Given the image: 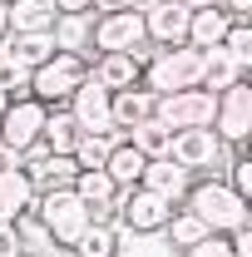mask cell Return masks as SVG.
Instances as JSON below:
<instances>
[{"label": "cell", "instance_id": "1", "mask_svg": "<svg viewBox=\"0 0 252 257\" xmlns=\"http://www.w3.org/2000/svg\"><path fill=\"white\" fill-rule=\"evenodd\" d=\"M183 198H188V213L208 227V232H218V237H227L232 227L247 223V203L227 188L218 173H213V178H203V183H188Z\"/></svg>", "mask_w": 252, "mask_h": 257}, {"label": "cell", "instance_id": "2", "mask_svg": "<svg viewBox=\"0 0 252 257\" xmlns=\"http://www.w3.org/2000/svg\"><path fill=\"white\" fill-rule=\"evenodd\" d=\"M203 79V50L193 45H173V50H154V60L144 64L139 84L149 94H173V89H198Z\"/></svg>", "mask_w": 252, "mask_h": 257}, {"label": "cell", "instance_id": "3", "mask_svg": "<svg viewBox=\"0 0 252 257\" xmlns=\"http://www.w3.org/2000/svg\"><path fill=\"white\" fill-rule=\"evenodd\" d=\"M84 79H89V60H84V55H69V50H55L40 69H30V99H40V104L55 109V104H64Z\"/></svg>", "mask_w": 252, "mask_h": 257}, {"label": "cell", "instance_id": "4", "mask_svg": "<svg viewBox=\"0 0 252 257\" xmlns=\"http://www.w3.org/2000/svg\"><path fill=\"white\" fill-rule=\"evenodd\" d=\"M35 218H40V227H45L55 242L74 247V237L89 227V208L79 203V193H74V188H50V193L35 198Z\"/></svg>", "mask_w": 252, "mask_h": 257}, {"label": "cell", "instance_id": "5", "mask_svg": "<svg viewBox=\"0 0 252 257\" xmlns=\"http://www.w3.org/2000/svg\"><path fill=\"white\" fill-rule=\"evenodd\" d=\"M213 134H218L232 154H242V149H247V134H252V84H247V79L227 84V89L218 94V109H213Z\"/></svg>", "mask_w": 252, "mask_h": 257}, {"label": "cell", "instance_id": "6", "mask_svg": "<svg viewBox=\"0 0 252 257\" xmlns=\"http://www.w3.org/2000/svg\"><path fill=\"white\" fill-rule=\"evenodd\" d=\"M168 159L183 163L188 173H218V168H227V159H232V149L222 144L213 128H178L173 134V144H168Z\"/></svg>", "mask_w": 252, "mask_h": 257}, {"label": "cell", "instance_id": "7", "mask_svg": "<svg viewBox=\"0 0 252 257\" xmlns=\"http://www.w3.org/2000/svg\"><path fill=\"white\" fill-rule=\"evenodd\" d=\"M213 109H218V94L213 89H173V94H158L154 114L173 128H213Z\"/></svg>", "mask_w": 252, "mask_h": 257}, {"label": "cell", "instance_id": "8", "mask_svg": "<svg viewBox=\"0 0 252 257\" xmlns=\"http://www.w3.org/2000/svg\"><path fill=\"white\" fill-rule=\"evenodd\" d=\"M139 45H149L144 40V15H134V10L94 15V25H89V50L94 55H134Z\"/></svg>", "mask_w": 252, "mask_h": 257}, {"label": "cell", "instance_id": "9", "mask_svg": "<svg viewBox=\"0 0 252 257\" xmlns=\"http://www.w3.org/2000/svg\"><path fill=\"white\" fill-rule=\"evenodd\" d=\"M45 114H50V104H40V99H10L5 104V114H0V144L5 149H15V154H25L40 144V134H45Z\"/></svg>", "mask_w": 252, "mask_h": 257}, {"label": "cell", "instance_id": "10", "mask_svg": "<svg viewBox=\"0 0 252 257\" xmlns=\"http://www.w3.org/2000/svg\"><path fill=\"white\" fill-rule=\"evenodd\" d=\"M168 218H173V203L163 193H149V188L119 193V227H129V232H163Z\"/></svg>", "mask_w": 252, "mask_h": 257}, {"label": "cell", "instance_id": "11", "mask_svg": "<svg viewBox=\"0 0 252 257\" xmlns=\"http://www.w3.org/2000/svg\"><path fill=\"white\" fill-rule=\"evenodd\" d=\"M109 89L99 84V79H84L74 94L64 99V109L74 114V124L84 128V134H114V114H109Z\"/></svg>", "mask_w": 252, "mask_h": 257}, {"label": "cell", "instance_id": "12", "mask_svg": "<svg viewBox=\"0 0 252 257\" xmlns=\"http://www.w3.org/2000/svg\"><path fill=\"white\" fill-rule=\"evenodd\" d=\"M188 15L178 0H158L154 10H144V40L154 50H173V45H188Z\"/></svg>", "mask_w": 252, "mask_h": 257}, {"label": "cell", "instance_id": "13", "mask_svg": "<svg viewBox=\"0 0 252 257\" xmlns=\"http://www.w3.org/2000/svg\"><path fill=\"white\" fill-rule=\"evenodd\" d=\"M188 183H193V173L183 168V163H173L168 154H163V159H149V163H144V173H139V188L163 193L168 203H178V198L188 193Z\"/></svg>", "mask_w": 252, "mask_h": 257}, {"label": "cell", "instance_id": "14", "mask_svg": "<svg viewBox=\"0 0 252 257\" xmlns=\"http://www.w3.org/2000/svg\"><path fill=\"white\" fill-rule=\"evenodd\" d=\"M35 183L25 178V168L15 173H0V223H20L25 213H35Z\"/></svg>", "mask_w": 252, "mask_h": 257}, {"label": "cell", "instance_id": "15", "mask_svg": "<svg viewBox=\"0 0 252 257\" xmlns=\"http://www.w3.org/2000/svg\"><path fill=\"white\" fill-rule=\"evenodd\" d=\"M139 74H144V64L134 60V55H94V64H89V79H99L109 94L134 89V84H139Z\"/></svg>", "mask_w": 252, "mask_h": 257}, {"label": "cell", "instance_id": "16", "mask_svg": "<svg viewBox=\"0 0 252 257\" xmlns=\"http://www.w3.org/2000/svg\"><path fill=\"white\" fill-rule=\"evenodd\" d=\"M154 104L158 94H149L144 84H134V89H119V94L109 99V114H114V128H134V124H144V119H154Z\"/></svg>", "mask_w": 252, "mask_h": 257}, {"label": "cell", "instance_id": "17", "mask_svg": "<svg viewBox=\"0 0 252 257\" xmlns=\"http://www.w3.org/2000/svg\"><path fill=\"white\" fill-rule=\"evenodd\" d=\"M10 10V35H45L55 25V0H5Z\"/></svg>", "mask_w": 252, "mask_h": 257}, {"label": "cell", "instance_id": "18", "mask_svg": "<svg viewBox=\"0 0 252 257\" xmlns=\"http://www.w3.org/2000/svg\"><path fill=\"white\" fill-rule=\"evenodd\" d=\"M0 55H10V60L20 64V69H40V64L55 55V35H5L0 40Z\"/></svg>", "mask_w": 252, "mask_h": 257}, {"label": "cell", "instance_id": "19", "mask_svg": "<svg viewBox=\"0 0 252 257\" xmlns=\"http://www.w3.org/2000/svg\"><path fill=\"white\" fill-rule=\"evenodd\" d=\"M144 154L129 144V139H119L114 149H109V159H104V173H109V183L124 193V188H139V173H144Z\"/></svg>", "mask_w": 252, "mask_h": 257}, {"label": "cell", "instance_id": "20", "mask_svg": "<svg viewBox=\"0 0 252 257\" xmlns=\"http://www.w3.org/2000/svg\"><path fill=\"white\" fill-rule=\"evenodd\" d=\"M114 257H178V247L163 232H129L114 227Z\"/></svg>", "mask_w": 252, "mask_h": 257}, {"label": "cell", "instance_id": "21", "mask_svg": "<svg viewBox=\"0 0 252 257\" xmlns=\"http://www.w3.org/2000/svg\"><path fill=\"white\" fill-rule=\"evenodd\" d=\"M79 139H84V128L74 124V114H69L64 104H55V109L45 114V134H40V144H45L50 154H74Z\"/></svg>", "mask_w": 252, "mask_h": 257}, {"label": "cell", "instance_id": "22", "mask_svg": "<svg viewBox=\"0 0 252 257\" xmlns=\"http://www.w3.org/2000/svg\"><path fill=\"white\" fill-rule=\"evenodd\" d=\"M227 10L222 5H208V10H193L188 15V45L193 50H213V45H222V35H227Z\"/></svg>", "mask_w": 252, "mask_h": 257}, {"label": "cell", "instance_id": "23", "mask_svg": "<svg viewBox=\"0 0 252 257\" xmlns=\"http://www.w3.org/2000/svg\"><path fill=\"white\" fill-rule=\"evenodd\" d=\"M242 79V64L232 60L222 45H213V50H203V79H198V89H213V94H222L227 84H237Z\"/></svg>", "mask_w": 252, "mask_h": 257}, {"label": "cell", "instance_id": "24", "mask_svg": "<svg viewBox=\"0 0 252 257\" xmlns=\"http://www.w3.org/2000/svg\"><path fill=\"white\" fill-rule=\"evenodd\" d=\"M89 25H94V15H55V50H69V55H84L89 60Z\"/></svg>", "mask_w": 252, "mask_h": 257}, {"label": "cell", "instance_id": "25", "mask_svg": "<svg viewBox=\"0 0 252 257\" xmlns=\"http://www.w3.org/2000/svg\"><path fill=\"white\" fill-rule=\"evenodd\" d=\"M129 144H134V149H139V154H144V159H163V154H168V144H173V128L163 124V119H144V124H134L124 134Z\"/></svg>", "mask_w": 252, "mask_h": 257}, {"label": "cell", "instance_id": "26", "mask_svg": "<svg viewBox=\"0 0 252 257\" xmlns=\"http://www.w3.org/2000/svg\"><path fill=\"white\" fill-rule=\"evenodd\" d=\"M69 188L79 193V203H84V208H94V203H114V198H119V188L109 183V173H104V168H79Z\"/></svg>", "mask_w": 252, "mask_h": 257}, {"label": "cell", "instance_id": "27", "mask_svg": "<svg viewBox=\"0 0 252 257\" xmlns=\"http://www.w3.org/2000/svg\"><path fill=\"white\" fill-rule=\"evenodd\" d=\"M163 237H168V242L183 252V247H193V242H203V237H208V227L198 223L188 208H173V218L163 223Z\"/></svg>", "mask_w": 252, "mask_h": 257}, {"label": "cell", "instance_id": "28", "mask_svg": "<svg viewBox=\"0 0 252 257\" xmlns=\"http://www.w3.org/2000/svg\"><path fill=\"white\" fill-rule=\"evenodd\" d=\"M74 257H114V227L89 223L79 237H74Z\"/></svg>", "mask_w": 252, "mask_h": 257}, {"label": "cell", "instance_id": "29", "mask_svg": "<svg viewBox=\"0 0 252 257\" xmlns=\"http://www.w3.org/2000/svg\"><path fill=\"white\" fill-rule=\"evenodd\" d=\"M222 50L242 64V69L252 64V25H247V20H232V25H227V35H222Z\"/></svg>", "mask_w": 252, "mask_h": 257}, {"label": "cell", "instance_id": "30", "mask_svg": "<svg viewBox=\"0 0 252 257\" xmlns=\"http://www.w3.org/2000/svg\"><path fill=\"white\" fill-rule=\"evenodd\" d=\"M0 94L5 99H25L30 94V69H20L10 55H0Z\"/></svg>", "mask_w": 252, "mask_h": 257}, {"label": "cell", "instance_id": "31", "mask_svg": "<svg viewBox=\"0 0 252 257\" xmlns=\"http://www.w3.org/2000/svg\"><path fill=\"white\" fill-rule=\"evenodd\" d=\"M222 183L237 193L242 203L252 198V159H247V154H232V159H227V178H222Z\"/></svg>", "mask_w": 252, "mask_h": 257}, {"label": "cell", "instance_id": "32", "mask_svg": "<svg viewBox=\"0 0 252 257\" xmlns=\"http://www.w3.org/2000/svg\"><path fill=\"white\" fill-rule=\"evenodd\" d=\"M183 257H232V247H227V237H218V232H208L203 242H193V247H183Z\"/></svg>", "mask_w": 252, "mask_h": 257}, {"label": "cell", "instance_id": "33", "mask_svg": "<svg viewBox=\"0 0 252 257\" xmlns=\"http://www.w3.org/2000/svg\"><path fill=\"white\" fill-rule=\"evenodd\" d=\"M227 247H232V257H252V227L247 223L232 227V232H227Z\"/></svg>", "mask_w": 252, "mask_h": 257}, {"label": "cell", "instance_id": "34", "mask_svg": "<svg viewBox=\"0 0 252 257\" xmlns=\"http://www.w3.org/2000/svg\"><path fill=\"white\" fill-rule=\"evenodd\" d=\"M0 257H20V232H15V223H0Z\"/></svg>", "mask_w": 252, "mask_h": 257}, {"label": "cell", "instance_id": "35", "mask_svg": "<svg viewBox=\"0 0 252 257\" xmlns=\"http://www.w3.org/2000/svg\"><path fill=\"white\" fill-rule=\"evenodd\" d=\"M60 15H94V0H55Z\"/></svg>", "mask_w": 252, "mask_h": 257}, {"label": "cell", "instance_id": "36", "mask_svg": "<svg viewBox=\"0 0 252 257\" xmlns=\"http://www.w3.org/2000/svg\"><path fill=\"white\" fill-rule=\"evenodd\" d=\"M227 10V20H252V0H218Z\"/></svg>", "mask_w": 252, "mask_h": 257}, {"label": "cell", "instance_id": "37", "mask_svg": "<svg viewBox=\"0 0 252 257\" xmlns=\"http://www.w3.org/2000/svg\"><path fill=\"white\" fill-rule=\"evenodd\" d=\"M15 168H20V154H15V149H5V144H0V173H15Z\"/></svg>", "mask_w": 252, "mask_h": 257}, {"label": "cell", "instance_id": "38", "mask_svg": "<svg viewBox=\"0 0 252 257\" xmlns=\"http://www.w3.org/2000/svg\"><path fill=\"white\" fill-rule=\"evenodd\" d=\"M99 15H114V10H129V0H94Z\"/></svg>", "mask_w": 252, "mask_h": 257}, {"label": "cell", "instance_id": "39", "mask_svg": "<svg viewBox=\"0 0 252 257\" xmlns=\"http://www.w3.org/2000/svg\"><path fill=\"white\" fill-rule=\"evenodd\" d=\"M45 257H74V247H64V242H50V252Z\"/></svg>", "mask_w": 252, "mask_h": 257}, {"label": "cell", "instance_id": "40", "mask_svg": "<svg viewBox=\"0 0 252 257\" xmlns=\"http://www.w3.org/2000/svg\"><path fill=\"white\" fill-rule=\"evenodd\" d=\"M158 0H129V10H134V15H144V10H154Z\"/></svg>", "mask_w": 252, "mask_h": 257}, {"label": "cell", "instance_id": "41", "mask_svg": "<svg viewBox=\"0 0 252 257\" xmlns=\"http://www.w3.org/2000/svg\"><path fill=\"white\" fill-rule=\"evenodd\" d=\"M10 35V10H5V0H0V40Z\"/></svg>", "mask_w": 252, "mask_h": 257}, {"label": "cell", "instance_id": "42", "mask_svg": "<svg viewBox=\"0 0 252 257\" xmlns=\"http://www.w3.org/2000/svg\"><path fill=\"white\" fill-rule=\"evenodd\" d=\"M183 10H208V5H218V0H178Z\"/></svg>", "mask_w": 252, "mask_h": 257}, {"label": "cell", "instance_id": "43", "mask_svg": "<svg viewBox=\"0 0 252 257\" xmlns=\"http://www.w3.org/2000/svg\"><path fill=\"white\" fill-rule=\"evenodd\" d=\"M5 104H10V99H5V94H0V114H5Z\"/></svg>", "mask_w": 252, "mask_h": 257}, {"label": "cell", "instance_id": "44", "mask_svg": "<svg viewBox=\"0 0 252 257\" xmlns=\"http://www.w3.org/2000/svg\"><path fill=\"white\" fill-rule=\"evenodd\" d=\"M20 257H30V252H20Z\"/></svg>", "mask_w": 252, "mask_h": 257}]
</instances>
